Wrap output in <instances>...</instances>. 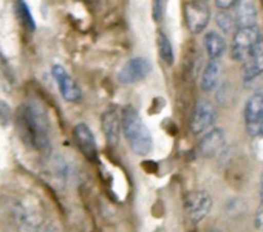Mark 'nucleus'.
Listing matches in <instances>:
<instances>
[{"label":"nucleus","mask_w":263,"mask_h":232,"mask_svg":"<svg viewBox=\"0 0 263 232\" xmlns=\"http://www.w3.org/2000/svg\"><path fill=\"white\" fill-rule=\"evenodd\" d=\"M17 129L30 147L39 152H48L51 146L50 121L45 108L37 101H28L17 110Z\"/></svg>","instance_id":"obj_1"},{"label":"nucleus","mask_w":263,"mask_h":232,"mask_svg":"<svg viewBox=\"0 0 263 232\" xmlns=\"http://www.w3.org/2000/svg\"><path fill=\"white\" fill-rule=\"evenodd\" d=\"M121 130L132 152L137 155H149L152 150V135L141 120L138 110L134 105H125L121 116Z\"/></svg>","instance_id":"obj_2"},{"label":"nucleus","mask_w":263,"mask_h":232,"mask_svg":"<svg viewBox=\"0 0 263 232\" xmlns=\"http://www.w3.org/2000/svg\"><path fill=\"white\" fill-rule=\"evenodd\" d=\"M261 39V34L255 25L252 27H243L238 28V31L234 34L232 44H231V57L237 62H243L251 48Z\"/></svg>","instance_id":"obj_3"},{"label":"nucleus","mask_w":263,"mask_h":232,"mask_svg":"<svg viewBox=\"0 0 263 232\" xmlns=\"http://www.w3.org/2000/svg\"><path fill=\"white\" fill-rule=\"evenodd\" d=\"M152 71V62L144 56H137L127 61L118 73V81L122 85L137 84L146 79Z\"/></svg>","instance_id":"obj_4"},{"label":"nucleus","mask_w":263,"mask_h":232,"mask_svg":"<svg viewBox=\"0 0 263 232\" xmlns=\"http://www.w3.org/2000/svg\"><path fill=\"white\" fill-rule=\"evenodd\" d=\"M245 124L251 137H263V93H255L245 105Z\"/></svg>","instance_id":"obj_5"},{"label":"nucleus","mask_w":263,"mask_h":232,"mask_svg":"<svg viewBox=\"0 0 263 232\" xmlns=\"http://www.w3.org/2000/svg\"><path fill=\"white\" fill-rule=\"evenodd\" d=\"M211 19V11L206 4L194 0V2H187L184 5V21L186 27L191 33L198 34L204 31Z\"/></svg>","instance_id":"obj_6"},{"label":"nucleus","mask_w":263,"mask_h":232,"mask_svg":"<svg viewBox=\"0 0 263 232\" xmlns=\"http://www.w3.org/2000/svg\"><path fill=\"white\" fill-rule=\"evenodd\" d=\"M212 200L208 192L204 190H192L186 195L184 200V209L191 221L200 223L211 210Z\"/></svg>","instance_id":"obj_7"},{"label":"nucleus","mask_w":263,"mask_h":232,"mask_svg":"<svg viewBox=\"0 0 263 232\" xmlns=\"http://www.w3.org/2000/svg\"><path fill=\"white\" fill-rule=\"evenodd\" d=\"M215 121V107L209 102V101H198L192 116H191V123H189V129L192 135H200L203 132H206Z\"/></svg>","instance_id":"obj_8"},{"label":"nucleus","mask_w":263,"mask_h":232,"mask_svg":"<svg viewBox=\"0 0 263 232\" xmlns=\"http://www.w3.org/2000/svg\"><path fill=\"white\" fill-rule=\"evenodd\" d=\"M51 74L56 79L58 88L61 96L68 101V102H79L82 99V91L79 88V85L76 84V81L70 76V73L61 67V65H54L51 68Z\"/></svg>","instance_id":"obj_9"},{"label":"nucleus","mask_w":263,"mask_h":232,"mask_svg":"<svg viewBox=\"0 0 263 232\" xmlns=\"http://www.w3.org/2000/svg\"><path fill=\"white\" fill-rule=\"evenodd\" d=\"M101 127L110 147H118L121 137V114L116 107L107 108L101 116Z\"/></svg>","instance_id":"obj_10"},{"label":"nucleus","mask_w":263,"mask_h":232,"mask_svg":"<svg viewBox=\"0 0 263 232\" xmlns=\"http://www.w3.org/2000/svg\"><path fill=\"white\" fill-rule=\"evenodd\" d=\"M73 137H74V141H76L79 150L82 152V155L88 161H96L98 160V146H96V138H95L91 129L87 124L79 123L73 129Z\"/></svg>","instance_id":"obj_11"},{"label":"nucleus","mask_w":263,"mask_h":232,"mask_svg":"<svg viewBox=\"0 0 263 232\" xmlns=\"http://www.w3.org/2000/svg\"><path fill=\"white\" fill-rule=\"evenodd\" d=\"M263 73V39H260L248 53L243 61L241 76L245 81H251Z\"/></svg>","instance_id":"obj_12"},{"label":"nucleus","mask_w":263,"mask_h":232,"mask_svg":"<svg viewBox=\"0 0 263 232\" xmlns=\"http://www.w3.org/2000/svg\"><path fill=\"white\" fill-rule=\"evenodd\" d=\"M224 143H226V140H224L223 130L221 129H212L211 132H208L201 138V141L198 144V150L203 157L212 158V157H217L223 150Z\"/></svg>","instance_id":"obj_13"},{"label":"nucleus","mask_w":263,"mask_h":232,"mask_svg":"<svg viewBox=\"0 0 263 232\" xmlns=\"http://www.w3.org/2000/svg\"><path fill=\"white\" fill-rule=\"evenodd\" d=\"M235 27L243 28V27H252L257 22V10L252 0H238L235 4Z\"/></svg>","instance_id":"obj_14"},{"label":"nucleus","mask_w":263,"mask_h":232,"mask_svg":"<svg viewBox=\"0 0 263 232\" xmlns=\"http://www.w3.org/2000/svg\"><path fill=\"white\" fill-rule=\"evenodd\" d=\"M220 76H221V64L218 59H211L208 62V65L204 67L203 70V74H201V79H200V87L203 91H212L218 81H220Z\"/></svg>","instance_id":"obj_15"},{"label":"nucleus","mask_w":263,"mask_h":232,"mask_svg":"<svg viewBox=\"0 0 263 232\" xmlns=\"http://www.w3.org/2000/svg\"><path fill=\"white\" fill-rule=\"evenodd\" d=\"M203 45L211 59H220L226 51V41L217 31H208L203 37Z\"/></svg>","instance_id":"obj_16"},{"label":"nucleus","mask_w":263,"mask_h":232,"mask_svg":"<svg viewBox=\"0 0 263 232\" xmlns=\"http://www.w3.org/2000/svg\"><path fill=\"white\" fill-rule=\"evenodd\" d=\"M157 47H158V54H160L161 61L169 67L174 65V61H175L174 48H172V44H171L169 37L163 31L157 33Z\"/></svg>","instance_id":"obj_17"},{"label":"nucleus","mask_w":263,"mask_h":232,"mask_svg":"<svg viewBox=\"0 0 263 232\" xmlns=\"http://www.w3.org/2000/svg\"><path fill=\"white\" fill-rule=\"evenodd\" d=\"M14 10H16V16L21 21V24L24 25V28L30 33H34L36 31V22L33 19V14H31L25 0H17Z\"/></svg>","instance_id":"obj_18"},{"label":"nucleus","mask_w":263,"mask_h":232,"mask_svg":"<svg viewBox=\"0 0 263 232\" xmlns=\"http://www.w3.org/2000/svg\"><path fill=\"white\" fill-rule=\"evenodd\" d=\"M215 22L218 25V28L224 33H231V30L235 28V19L231 13H228V10H221L217 17H215Z\"/></svg>","instance_id":"obj_19"},{"label":"nucleus","mask_w":263,"mask_h":232,"mask_svg":"<svg viewBox=\"0 0 263 232\" xmlns=\"http://www.w3.org/2000/svg\"><path fill=\"white\" fill-rule=\"evenodd\" d=\"M10 116H11V108L8 107L7 102L0 101V121H4V124L7 126L10 121Z\"/></svg>","instance_id":"obj_20"},{"label":"nucleus","mask_w":263,"mask_h":232,"mask_svg":"<svg viewBox=\"0 0 263 232\" xmlns=\"http://www.w3.org/2000/svg\"><path fill=\"white\" fill-rule=\"evenodd\" d=\"M238 0H215V5L218 10H229L232 7H235V4Z\"/></svg>","instance_id":"obj_21"},{"label":"nucleus","mask_w":263,"mask_h":232,"mask_svg":"<svg viewBox=\"0 0 263 232\" xmlns=\"http://www.w3.org/2000/svg\"><path fill=\"white\" fill-rule=\"evenodd\" d=\"M254 223H255V226H257L260 230H263V200H261V204H260V207H258V210H257V214H255Z\"/></svg>","instance_id":"obj_22"},{"label":"nucleus","mask_w":263,"mask_h":232,"mask_svg":"<svg viewBox=\"0 0 263 232\" xmlns=\"http://www.w3.org/2000/svg\"><path fill=\"white\" fill-rule=\"evenodd\" d=\"M161 0H155V4H154V17H155V21H160V17H161V13H160V10H161Z\"/></svg>","instance_id":"obj_23"},{"label":"nucleus","mask_w":263,"mask_h":232,"mask_svg":"<svg viewBox=\"0 0 263 232\" xmlns=\"http://www.w3.org/2000/svg\"><path fill=\"white\" fill-rule=\"evenodd\" d=\"M260 195H261V200H263V173L260 177Z\"/></svg>","instance_id":"obj_24"}]
</instances>
